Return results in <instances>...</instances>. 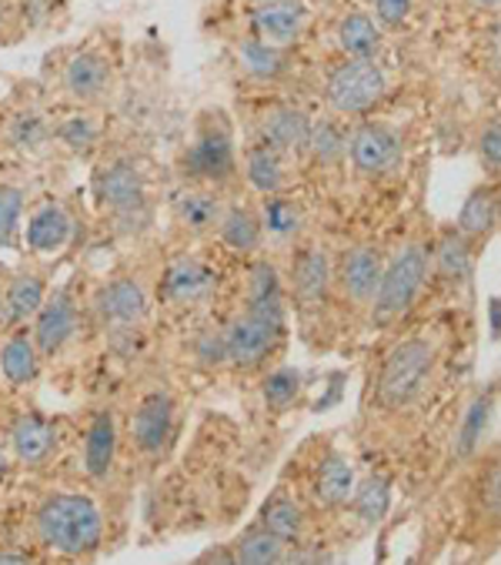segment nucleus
<instances>
[{"instance_id": "1", "label": "nucleus", "mask_w": 501, "mask_h": 565, "mask_svg": "<svg viewBox=\"0 0 501 565\" xmlns=\"http://www.w3.org/2000/svg\"><path fill=\"white\" fill-rule=\"evenodd\" d=\"M34 535L44 548H54L71 558L94 555L104 539V515L90 495L81 492H51L34 512Z\"/></svg>"}, {"instance_id": "2", "label": "nucleus", "mask_w": 501, "mask_h": 565, "mask_svg": "<svg viewBox=\"0 0 501 565\" xmlns=\"http://www.w3.org/2000/svg\"><path fill=\"white\" fill-rule=\"evenodd\" d=\"M94 198L97 204L120 224L135 228L148 221V181L135 158H110L94 171Z\"/></svg>"}, {"instance_id": "3", "label": "nucleus", "mask_w": 501, "mask_h": 565, "mask_svg": "<svg viewBox=\"0 0 501 565\" xmlns=\"http://www.w3.org/2000/svg\"><path fill=\"white\" fill-rule=\"evenodd\" d=\"M431 369H435V345L422 342V338H408V342L395 345L379 375V405L382 408L412 405L425 392Z\"/></svg>"}, {"instance_id": "4", "label": "nucleus", "mask_w": 501, "mask_h": 565, "mask_svg": "<svg viewBox=\"0 0 501 565\" xmlns=\"http://www.w3.org/2000/svg\"><path fill=\"white\" fill-rule=\"evenodd\" d=\"M174 418H178V402L168 385L148 388L131 412V448L138 459H161V451L174 438Z\"/></svg>"}, {"instance_id": "5", "label": "nucleus", "mask_w": 501, "mask_h": 565, "mask_svg": "<svg viewBox=\"0 0 501 565\" xmlns=\"http://www.w3.org/2000/svg\"><path fill=\"white\" fill-rule=\"evenodd\" d=\"M428 275V258H425V248L412 245L405 248L385 271H382V281H379V291H374V321L379 324H388L395 321L398 315H405L415 301V295L422 291V281Z\"/></svg>"}, {"instance_id": "6", "label": "nucleus", "mask_w": 501, "mask_h": 565, "mask_svg": "<svg viewBox=\"0 0 501 565\" xmlns=\"http://www.w3.org/2000/svg\"><path fill=\"white\" fill-rule=\"evenodd\" d=\"M385 94V74L367 57H354L341 64L328 81V104L338 115H361Z\"/></svg>"}, {"instance_id": "7", "label": "nucleus", "mask_w": 501, "mask_h": 565, "mask_svg": "<svg viewBox=\"0 0 501 565\" xmlns=\"http://www.w3.org/2000/svg\"><path fill=\"white\" fill-rule=\"evenodd\" d=\"M278 334H281V321H271L258 311H244L237 315L227 328H224V342H227V365L247 372V369H258L275 342H278Z\"/></svg>"}, {"instance_id": "8", "label": "nucleus", "mask_w": 501, "mask_h": 565, "mask_svg": "<svg viewBox=\"0 0 501 565\" xmlns=\"http://www.w3.org/2000/svg\"><path fill=\"white\" fill-rule=\"evenodd\" d=\"M184 174L204 184H221L234 174V145L224 121H207L184 151Z\"/></svg>"}, {"instance_id": "9", "label": "nucleus", "mask_w": 501, "mask_h": 565, "mask_svg": "<svg viewBox=\"0 0 501 565\" xmlns=\"http://www.w3.org/2000/svg\"><path fill=\"white\" fill-rule=\"evenodd\" d=\"M94 305H97L104 324L138 328V324H145V318L151 311V291L138 275H117L100 285Z\"/></svg>"}, {"instance_id": "10", "label": "nucleus", "mask_w": 501, "mask_h": 565, "mask_svg": "<svg viewBox=\"0 0 501 565\" xmlns=\"http://www.w3.org/2000/svg\"><path fill=\"white\" fill-rule=\"evenodd\" d=\"M77 331V305L67 291H54L44 298L41 311L34 315V345L41 352V359H54Z\"/></svg>"}, {"instance_id": "11", "label": "nucleus", "mask_w": 501, "mask_h": 565, "mask_svg": "<svg viewBox=\"0 0 501 565\" xmlns=\"http://www.w3.org/2000/svg\"><path fill=\"white\" fill-rule=\"evenodd\" d=\"M61 84H64L67 97H74L77 104H100L110 94L114 74H110L107 57H100L94 51H84V54H74L64 64Z\"/></svg>"}, {"instance_id": "12", "label": "nucleus", "mask_w": 501, "mask_h": 565, "mask_svg": "<svg viewBox=\"0 0 501 565\" xmlns=\"http://www.w3.org/2000/svg\"><path fill=\"white\" fill-rule=\"evenodd\" d=\"M71 232H74V217L67 214V207L61 201H47L28 217L24 242H28V252L47 258L67 248Z\"/></svg>"}, {"instance_id": "13", "label": "nucleus", "mask_w": 501, "mask_h": 565, "mask_svg": "<svg viewBox=\"0 0 501 565\" xmlns=\"http://www.w3.org/2000/svg\"><path fill=\"white\" fill-rule=\"evenodd\" d=\"M214 285H217L214 271L194 255L174 258L164 271V295H168V301H174L181 308L207 301L214 295Z\"/></svg>"}, {"instance_id": "14", "label": "nucleus", "mask_w": 501, "mask_h": 565, "mask_svg": "<svg viewBox=\"0 0 501 565\" xmlns=\"http://www.w3.org/2000/svg\"><path fill=\"white\" fill-rule=\"evenodd\" d=\"M348 151H351V161H354L358 171H364V174H385L388 168L398 164L402 145H398V138L388 128L364 125V128H358L351 135Z\"/></svg>"}, {"instance_id": "15", "label": "nucleus", "mask_w": 501, "mask_h": 565, "mask_svg": "<svg viewBox=\"0 0 501 565\" xmlns=\"http://www.w3.org/2000/svg\"><path fill=\"white\" fill-rule=\"evenodd\" d=\"M382 271H385V265H382L379 248H371V245L351 248L338 271L341 291L358 305H371L374 291H379V281H382Z\"/></svg>"}, {"instance_id": "16", "label": "nucleus", "mask_w": 501, "mask_h": 565, "mask_svg": "<svg viewBox=\"0 0 501 565\" xmlns=\"http://www.w3.org/2000/svg\"><path fill=\"white\" fill-rule=\"evenodd\" d=\"M114 459H117V418L110 408H100L84 438V472L94 482H107V476L114 472Z\"/></svg>"}, {"instance_id": "17", "label": "nucleus", "mask_w": 501, "mask_h": 565, "mask_svg": "<svg viewBox=\"0 0 501 565\" xmlns=\"http://www.w3.org/2000/svg\"><path fill=\"white\" fill-rule=\"evenodd\" d=\"M171 214H174V221L181 224L184 232H191V235H207V232H217L221 214H224V204H221L217 191H211V188H184V191L174 198Z\"/></svg>"}, {"instance_id": "18", "label": "nucleus", "mask_w": 501, "mask_h": 565, "mask_svg": "<svg viewBox=\"0 0 501 565\" xmlns=\"http://www.w3.org/2000/svg\"><path fill=\"white\" fill-rule=\"evenodd\" d=\"M305 28V8L298 0H265L255 11V34L265 44H288L301 34Z\"/></svg>"}, {"instance_id": "19", "label": "nucleus", "mask_w": 501, "mask_h": 565, "mask_svg": "<svg viewBox=\"0 0 501 565\" xmlns=\"http://www.w3.org/2000/svg\"><path fill=\"white\" fill-rule=\"evenodd\" d=\"M41 352H38V345H34V334H31V328L24 331V328H18L8 342H4V349H0V375L8 379V385H14V388H24V385H31L34 379H38V372H41Z\"/></svg>"}, {"instance_id": "20", "label": "nucleus", "mask_w": 501, "mask_h": 565, "mask_svg": "<svg viewBox=\"0 0 501 565\" xmlns=\"http://www.w3.org/2000/svg\"><path fill=\"white\" fill-rule=\"evenodd\" d=\"M291 288L298 295L301 305L315 308L324 301L328 288H331V262L321 248H305L298 258H295V268H291Z\"/></svg>"}, {"instance_id": "21", "label": "nucleus", "mask_w": 501, "mask_h": 565, "mask_svg": "<svg viewBox=\"0 0 501 565\" xmlns=\"http://www.w3.org/2000/svg\"><path fill=\"white\" fill-rule=\"evenodd\" d=\"M221 242L237 252V255H255L265 238V224L250 207H224L221 224H217Z\"/></svg>"}, {"instance_id": "22", "label": "nucleus", "mask_w": 501, "mask_h": 565, "mask_svg": "<svg viewBox=\"0 0 501 565\" xmlns=\"http://www.w3.org/2000/svg\"><path fill=\"white\" fill-rule=\"evenodd\" d=\"M11 448H14L18 462L38 466L54 451V428L38 415H21L11 428Z\"/></svg>"}, {"instance_id": "23", "label": "nucleus", "mask_w": 501, "mask_h": 565, "mask_svg": "<svg viewBox=\"0 0 501 565\" xmlns=\"http://www.w3.org/2000/svg\"><path fill=\"white\" fill-rule=\"evenodd\" d=\"M265 145L275 148L278 154H291V151H301L308 141H311V125L301 110H291V107H281L275 115L265 118Z\"/></svg>"}, {"instance_id": "24", "label": "nucleus", "mask_w": 501, "mask_h": 565, "mask_svg": "<svg viewBox=\"0 0 501 565\" xmlns=\"http://www.w3.org/2000/svg\"><path fill=\"white\" fill-rule=\"evenodd\" d=\"M354 495V466L344 456H328L315 479V499L324 509H341Z\"/></svg>"}, {"instance_id": "25", "label": "nucleus", "mask_w": 501, "mask_h": 565, "mask_svg": "<svg viewBox=\"0 0 501 565\" xmlns=\"http://www.w3.org/2000/svg\"><path fill=\"white\" fill-rule=\"evenodd\" d=\"M47 298V288H44V278L34 275V271H21L8 281L4 288V305H8V321L11 324H28L34 321V315L41 311Z\"/></svg>"}, {"instance_id": "26", "label": "nucleus", "mask_w": 501, "mask_h": 565, "mask_svg": "<svg viewBox=\"0 0 501 565\" xmlns=\"http://www.w3.org/2000/svg\"><path fill=\"white\" fill-rule=\"evenodd\" d=\"M231 552H234V562H244V565H275L288 558V542L262 525V529H250L244 539H237Z\"/></svg>"}, {"instance_id": "27", "label": "nucleus", "mask_w": 501, "mask_h": 565, "mask_svg": "<svg viewBox=\"0 0 501 565\" xmlns=\"http://www.w3.org/2000/svg\"><path fill=\"white\" fill-rule=\"evenodd\" d=\"M244 174L258 194H278L281 191V154L268 145L250 148L244 158Z\"/></svg>"}, {"instance_id": "28", "label": "nucleus", "mask_w": 501, "mask_h": 565, "mask_svg": "<svg viewBox=\"0 0 501 565\" xmlns=\"http://www.w3.org/2000/svg\"><path fill=\"white\" fill-rule=\"evenodd\" d=\"M262 525H265L268 532H275L278 539H285V542H298L301 532H305V515H301V509H298L291 499L275 495V499L262 509Z\"/></svg>"}, {"instance_id": "29", "label": "nucleus", "mask_w": 501, "mask_h": 565, "mask_svg": "<svg viewBox=\"0 0 501 565\" xmlns=\"http://www.w3.org/2000/svg\"><path fill=\"white\" fill-rule=\"evenodd\" d=\"M338 41H341L344 54H351V57H371L374 51H379L382 34H379V28H374V21H371V18H364V14H351V18H344V21H341V28H338Z\"/></svg>"}, {"instance_id": "30", "label": "nucleus", "mask_w": 501, "mask_h": 565, "mask_svg": "<svg viewBox=\"0 0 501 565\" xmlns=\"http://www.w3.org/2000/svg\"><path fill=\"white\" fill-rule=\"evenodd\" d=\"M54 128L38 115V110H21L8 125V141L21 151H41L51 141Z\"/></svg>"}, {"instance_id": "31", "label": "nucleus", "mask_w": 501, "mask_h": 565, "mask_svg": "<svg viewBox=\"0 0 501 565\" xmlns=\"http://www.w3.org/2000/svg\"><path fill=\"white\" fill-rule=\"evenodd\" d=\"M24 228V191L18 184H0V245H14Z\"/></svg>"}, {"instance_id": "32", "label": "nucleus", "mask_w": 501, "mask_h": 565, "mask_svg": "<svg viewBox=\"0 0 501 565\" xmlns=\"http://www.w3.org/2000/svg\"><path fill=\"white\" fill-rule=\"evenodd\" d=\"M388 482L382 479V476H374V479H364L358 489H354V495H351V502H354V509H358V515L364 519V522H379L385 512H388Z\"/></svg>"}, {"instance_id": "33", "label": "nucleus", "mask_w": 501, "mask_h": 565, "mask_svg": "<svg viewBox=\"0 0 501 565\" xmlns=\"http://www.w3.org/2000/svg\"><path fill=\"white\" fill-rule=\"evenodd\" d=\"M54 135H57V141H61V145H67L74 154H87V151L97 145L100 128H97V121H94V118L71 115V118H64V121L54 128Z\"/></svg>"}, {"instance_id": "34", "label": "nucleus", "mask_w": 501, "mask_h": 565, "mask_svg": "<svg viewBox=\"0 0 501 565\" xmlns=\"http://www.w3.org/2000/svg\"><path fill=\"white\" fill-rule=\"evenodd\" d=\"M491 221H494V201H491V191H475L465 207H461V217H458V232L461 235H481L491 228Z\"/></svg>"}, {"instance_id": "35", "label": "nucleus", "mask_w": 501, "mask_h": 565, "mask_svg": "<svg viewBox=\"0 0 501 565\" xmlns=\"http://www.w3.org/2000/svg\"><path fill=\"white\" fill-rule=\"evenodd\" d=\"M298 392H301V375H298L295 369H278V372L268 375V382H265V402H268V408H275V412H285V408L298 398Z\"/></svg>"}, {"instance_id": "36", "label": "nucleus", "mask_w": 501, "mask_h": 565, "mask_svg": "<svg viewBox=\"0 0 501 565\" xmlns=\"http://www.w3.org/2000/svg\"><path fill=\"white\" fill-rule=\"evenodd\" d=\"M241 61L250 74L258 77H275L281 71V51L275 44H265V41H250L241 47Z\"/></svg>"}, {"instance_id": "37", "label": "nucleus", "mask_w": 501, "mask_h": 565, "mask_svg": "<svg viewBox=\"0 0 501 565\" xmlns=\"http://www.w3.org/2000/svg\"><path fill=\"white\" fill-rule=\"evenodd\" d=\"M298 221H301V214H298V207L291 204V201H285V198H275L271 194V201L265 204V217H262V224L271 232V235H295L298 232Z\"/></svg>"}, {"instance_id": "38", "label": "nucleus", "mask_w": 501, "mask_h": 565, "mask_svg": "<svg viewBox=\"0 0 501 565\" xmlns=\"http://www.w3.org/2000/svg\"><path fill=\"white\" fill-rule=\"evenodd\" d=\"M191 352H194V359H198L204 369H217V365H224V362H227V342H224V331H217V328H204V331H198Z\"/></svg>"}, {"instance_id": "39", "label": "nucleus", "mask_w": 501, "mask_h": 565, "mask_svg": "<svg viewBox=\"0 0 501 565\" xmlns=\"http://www.w3.org/2000/svg\"><path fill=\"white\" fill-rule=\"evenodd\" d=\"M438 265H441V275L451 278V281H461V278L468 275V248H465L461 235H448V238L441 242Z\"/></svg>"}, {"instance_id": "40", "label": "nucleus", "mask_w": 501, "mask_h": 565, "mask_svg": "<svg viewBox=\"0 0 501 565\" xmlns=\"http://www.w3.org/2000/svg\"><path fill=\"white\" fill-rule=\"evenodd\" d=\"M481 502H484V512L501 519V459L491 462V469L481 479Z\"/></svg>"}, {"instance_id": "41", "label": "nucleus", "mask_w": 501, "mask_h": 565, "mask_svg": "<svg viewBox=\"0 0 501 565\" xmlns=\"http://www.w3.org/2000/svg\"><path fill=\"white\" fill-rule=\"evenodd\" d=\"M488 408H491V402H488V398H481V402H475V405H471V412H468V422H465V428H461V451H471V448H475L478 435L484 431Z\"/></svg>"}, {"instance_id": "42", "label": "nucleus", "mask_w": 501, "mask_h": 565, "mask_svg": "<svg viewBox=\"0 0 501 565\" xmlns=\"http://www.w3.org/2000/svg\"><path fill=\"white\" fill-rule=\"evenodd\" d=\"M308 145H315V154L321 158V161H331V158H338L341 151H344V141L334 135V128H328V125H321L318 131H311V141Z\"/></svg>"}, {"instance_id": "43", "label": "nucleus", "mask_w": 501, "mask_h": 565, "mask_svg": "<svg viewBox=\"0 0 501 565\" xmlns=\"http://www.w3.org/2000/svg\"><path fill=\"white\" fill-rule=\"evenodd\" d=\"M412 0H374V11H379V21L388 28H398L408 18Z\"/></svg>"}, {"instance_id": "44", "label": "nucleus", "mask_w": 501, "mask_h": 565, "mask_svg": "<svg viewBox=\"0 0 501 565\" xmlns=\"http://www.w3.org/2000/svg\"><path fill=\"white\" fill-rule=\"evenodd\" d=\"M481 154H484L488 164H498L501 168V125L484 128V135H481Z\"/></svg>"}, {"instance_id": "45", "label": "nucleus", "mask_w": 501, "mask_h": 565, "mask_svg": "<svg viewBox=\"0 0 501 565\" xmlns=\"http://www.w3.org/2000/svg\"><path fill=\"white\" fill-rule=\"evenodd\" d=\"M4 562H31V555L28 552H11V548H0V565H4Z\"/></svg>"}, {"instance_id": "46", "label": "nucleus", "mask_w": 501, "mask_h": 565, "mask_svg": "<svg viewBox=\"0 0 501 565\" xmlns=\"http://www.w3.org/2000/svg\"><path fill=\"white\" fill-rule=\"evenodd\" d=\"M481 4H501V0H481Z\"/></svg>"}]
</instances>
